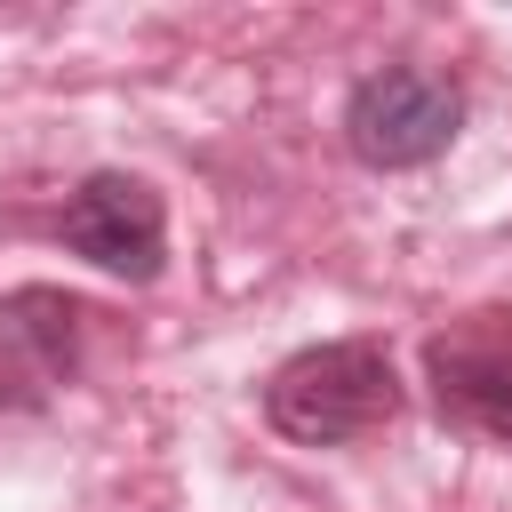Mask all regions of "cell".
Listing matches in <instances>:
<instances>
[{"instance_id": "6da1fadb", "label": "cell", "mask_w": 512, "mask_h": 512, "mask_svg": "<svg viewBox=\"0 0 512 512\" xmlns=\"http://www.w3.org/2000/svg\"><path fill=\"white\" fill-rule=\"evenodd\" d=\"M400 416V368L384 336H328L264 376V424L296 448H344Z\"/></svg>"}, {"instance_id": "7a4b0ae2", "label": "cell", "mask_w": 512, "mask_h": 512, "mask_svg": "<svg viewBox=\"0 0 512 512\" xmlns=\"http://www.w3.org/2000/svg\"><path fill=\"white\" fill-rule=\"evenodd\" d=\"M344 152L376 176H400V168H424L456 144L464 128V88L432 64H376L352 80L344 96Z\"/></svg>"}, {"instance_id": "3957f363", "label": "cell", "mask_w": 512, "mask_h": 512, "mask_svg": "<svg viewBox=\"0 0 512 512\" xmlns=\"http://www.w3.org/2000/svg\"><path fill=\"white\" fill-rule=\"evenodd\" d=\"M56 232H64L72 256H88L96 272L136 280V288L160 280V264H168V208H160V192H152L144 176H128V168H96V176L64 200Z\"/></svg>"}, {"instance_id": "277c9868", "label": "cell", "mask_w": 512, "mask_h": 512, "mask_svg": "<svg viewBox=\"0 0 512 512\" xmlns=\"http://www.w3.org/2000/svg\"><path fill=\"white\" fill-rule=\"evenodd\" d=\"M432 408L496 448H512V312H472L424 344Z\"/></svg>"}, {"instance_id": "5b68a950", "label": "cell", "mask_w": 512, "mask_h": 512, "mask_svg": "<svg viewBox=\"0 0 512 512\" xmlns=\"http://www.w3.org/2000/svg\"><path fill=\"white\" fill-rule=\"evenodd\" d=\"M88 304L64 288H16L0 296V408H32L40 392L80 376V344H88Z\"/></svg>"}]
</instances>
